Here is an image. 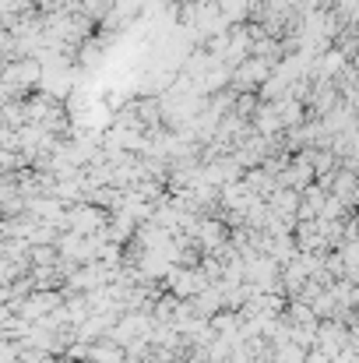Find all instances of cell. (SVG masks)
Masks as SVG:
<instances>
[{
    "instance_id": "obj_1",
    "label": "cell",
    "mask_w": 359,
    "mask_h": 363,
    "mask_svg": "<svg viewBox=\"0 0 359 363\" xmlns=\"http://www.w3.org/2000/svg\"><path fill=\"white\" fill-rule=\"evenodd\" d=\"M89 357H92L96 363H123V350L103 339V342H96V346L89 350Z\"/></svg>"
}]
</instances>
